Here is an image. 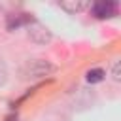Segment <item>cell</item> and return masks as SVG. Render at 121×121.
I'll return each instance as SVG.
<instances>
[{
	"label": "cell",
	"mask_w": 121,
	"mask_h": 121,
	"mask_svg": "<svg viewBox=\"0 0 121 121\" xmlns=\"http://www.w3.org/2000/svg\"><path fill=\"white\" fill-rule=\"evenodd\" d=\"M55 64H51L49 60H43V59H30L26 60L19 74H21V79L25 81H34V79H40V78H45V76H51L55 72Z\"/></svg>",
	"instance_id": "cell-1"
},
{
	"label": "cell",
	"mask_w": 121,
	"mask_h": 121,
	"mask_svg": "<svg viewBox=\"0 0 121 121\" xmlns=\"http://www.w3.org/2000/svg\"><path fill=\"white\" fill-rule=\"evenodd\" d=\"M26 28H28V38H30L34 43L45 45V43L51 42V30H49L45 25H42V23H38V21L32 19V21L26 25Z\"/></svg>",
	"instance_id": "cell-2"
},
{
	"label": "cell",
	"mask_w": 121,
	"mask_h": 121,
	"mask_svg": "<svg viewBox=\"0 0 121 121\" xmlns=\"http://www.w3.org/2000/svg\"><path fill=\"white\" fill-rule=\"evenodd\" d=\"M91 11H93L95 17H98V19H106V17L115 15V11H117V4L112 2V0H98V2H95V4L91 6Z\"/></svg>",
	"instance_id": "cell-3"
},
{
	"label": "cell",
	"mask_w": 121,
	"mask_h": 121,
	"mask_svg": "<svg viewBox=\"0 0 121 121\" xmlns=\"http://www.w3.org/2000/svg\"><path fill=\"white\" fill-rule=\"evenodd\" d=\"M59 6L68 13H78V11L87 8V2H83V0H64V2H59Z\"/></svg>",
	"instance_id": "cell-4"
},
{
	"label": "cell",
	"mask_w": 121,
	"mask_h": 121,
	"mask_svg": "<svg viewBox=\"0 0 121 121\" xmlns=\"http://www.w3.org/2000/svg\"><path fill=\"white\" fill-rule=\"evenodd\" d=\"M30 21H32V17H30L28 13L9 15V19H8V28H9V30H13V28H17V26H21V25H28Z\"/></svg>",
	"instance_id": "cell-5"
},
{
	"label": "cell",
	"mask_w": 121,
	"mask_h": 121,
	"mask_svg": "<svg viewBox=\"0 0 121 121\" xmlns=\"http://www.w3.org/2000/svg\"><path fill=\"white\" fill-rule=\"evenodd\" d=\"M104 70L102 68H93V70H89L87 72V81L89 83H98V81H102L104 79Z\"/></svg>",
	"instance_id": "cell-6"
},
{
	"label": "cell",
	"mask_w": 121,
	"mask_h": 121,
	"mask_svg": "<svg viewBox=\"0 0 121 121\" xmlns=\"http://www.w3.org/2000/svg\"><path fill=\"white\" fill-rule=\"evenodd\" d=\"M6 81H8V66H6V62L0 59V87L6 85Z\"/></svg>",
	"instance_id": "cell-7"
},
{
	"label": "cell",
	"mask_w": 121,
	"mask_h": 121,
	"mask_svg": "<svg viewBox=\"0 0 121 121\" xmlns=\"http://www.w3.org/2000/svg\"><path fill=\"white\" fill-rule=\"evenodd\" d=\"M112 78H113L115 81L121 79V62H119V60H115L113 66H112Z\"/></svg>",
	"instance_id": "cell-8"
},
{
	"label": "cell",
	"mask_w": 121,
	"mask_h": 121,
	"mask_svg": "<svg viewBox=\"0 0 121 121\" xmlns=\"http://www.w3.org/2000/svg\"><path fill=\"white\" fill-rule=\"evenodd\" d=\"M6 121H17V115H8V119Z\"/></svg>",
	"instance_id": "cell-9"
}]
</instances>
